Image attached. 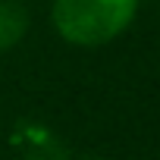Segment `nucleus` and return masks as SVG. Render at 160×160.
Wrapping results in <instances>:
<instances>
[{
    "mask_svg": "<svg viewBox=\"0 0 160 160\" xmlns=\"http://www.w3.org/2000/svg\"><path fill=\"white\" fill-rule=\"evenodd\" d=\"M28 32V10L19 0H0V53L13 50Z\"/></svg>",
    "mask_w": 160,
    "mask_h": 160,
    "instance_id": "obj_3",
    "label": "nucleus"
},
{
    "mask_svg": "<svg viewBox=\"0 0 160 160\" xmlns=\"http://www.w3.org/2000/svg\"><path fill=\"white\" fill-rule=\"evenodd\" d=\"M13 148H19V157L22 160H66L63 144L47 129H41L35 122L19 126V132L13 135Z\"/></svg>",
    "mask_w": 160,
    "mask_h": 160,
    "instance_id": "obj_2",
    "label": "nucleus"
},
{
    "mask_svg": "<svg viewBox=\"0 0 160 160\" xmlns=\"http://www.w3.org/2000/svg\"><path fill=\"white\" fill-rule=\"evenodd\" d=\"M82 160H110V157H98V154H88V157H82Z\"/></svg>",
    "mask_w": 160,
    "mask_h": 160,
    "instance_id": "obj_4",
    "label": "nucleus"
},
{
    "mask_svg": "<svg viewBox=\"0 0 160 160\" xmlns=\"http://www.w3.org/2000/svg\"><path fill=\"white\" fill-rule=\"evenodd\" d=\"M138 3L141 0H53L50 22L72 47H101L132 25Z\"/></svg>",
    "mask_w": 160,
    "mask_h": 160,
    "instance_id": "obj_1",
    "label": "nucleus"
}]
</instances>
